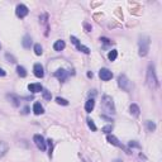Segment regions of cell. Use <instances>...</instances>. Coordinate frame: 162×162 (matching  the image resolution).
Instances as JSON below:
<instances>
[{
	"label": "cell",
	"mask_w": 162,
	"mask_h": 162,
	"mask_svg": "<svg viewBox=\"0 0 162 162\" xmlns=\"http://www.w3.org/2000/svg\"><path fill=\"white\" fill-rule=\"evenodd\" d=\"M33 111H34L36 115H41V114H43V113H45V109H43V106L39 104V103H34Z\"/></svg>",
	"instance_id": "2e32d148"
},
{
	"label": "cell",
	"mask_w": 162,
	"mask_h": 162,
	"mask_svg": "<svg viewBox=\"0 0 162 162\" xmlns=\"http://www.w3.org/2000/svg\"><path fill=\"white\" fill-rule=\"evenodd\" d=\"M99 77L103 80V81H109L113 79V74L110 70H108V68H101L100 71H99Z\"/></svg>",
	"instance_id": "9c48e42d"
},
{
	"label": "cell",
	"mask_w": 162,
	"mask_h": 162,
	"mask_svg": "<svg viewBox=\"0 0 162 162\" xmlns=\"http://www.w3.org/2000/svg\"><path fill=\"white\" fill-rule=\"evenodd\" d=\"M28 90L30 91V93L37 94V93H41V91L43 90V88H42L41 84H29L28 85Z\"/></svg>",
	"instance_id": "7c38bea8"
},
{
	"label": "cell",
	"mask_w": 162,
	"mask_h": 162,
	"mask_svg": "<svg viewBox=\"0 0 162 162\" xmlns=\"http://www.w3.org/2000/svg\"><path fill=\"white\" fill-rule=\"evenodd\" d=\"M94 106H95V100L91 98V99H89L88 101H86V104H85V110H86V113H91V111H93Z\"/></svg>",
	"instance_id": "9a60e30c"
},
{
	"label": "cell",
	"mask_w": 162,
	"mask_h": 162,
	"mask_svg": "<svg viewBox=\"0 0 162 162\" xmlns=\"http://www.w3.org/2000/svg\"><path fill=\"white\" fill-rule=\"evenodd\" d=\"M5 57H7L8 60H9V62H15V58H14L13 56H10L9 53H7V55H5Z\"/></svg>",
	"instance_id": "f546056e"
},
{
	"label": "cell",
	"mask_w": 162,
	"mask_h": 162,
	"mask_svg": "<svg viewBox=\"0 0 162 162\" xmlns=\"http://www.w3.org/2000/svg\"><path fill=\"white\" fill-rule=\"evenodd\" d=\"M94 75H93V72H88V77H93Z\"/></svg>",
	"instance_id": "e575fe53"
},
{
	"label": "cell",
	"mask_w": 162,
	"mask_h": 162,
	"mask_svg": "<svg viewBox=\"0 0 162 162\" xmlns=\"http://www.w3.org/2000/svg\"><path fill=\"white\" fill-rule=\"evenodd\" d=\"M53 75H55V77H56V79H58L60 81H62V82H63V81L67 79V75H68V74H67L66 70L58 68L57 71H55V74H53Z\"/></svg>",
	"instance_id": "8fae6325"
},
{
	"label": "cell",
	"mask_w": 162,
	"mask_h": 162,
	"mask_svg": "<svg viewBox=\"0 0 162 162\" xmlns=\"http://www.w3.org/2000/svg\"><path fill=\"white\" fill-rule=\"evenodd\" d=\"M56 103L60 105H68V101L63 98H56Z\"/></svg>",
	"instance_id": "4316f807"
},
{
	"label": "cell",
	"mask_w": 162,
	"mask_h": 162,
	"mask_svg": "<svg viewBox=\"0 0 162 162\" xmlns=\"http://www.w3.org/2000/svg\"><path fill=\"white\" fill-rule=\"evenodd\" d=\"M128 146H129L131 148H133V147H136V148H141V144L137 143L136 141H131V142L128 143Z\"/></svg>",
	"instance_id": "f1b7e54d"
},
{
	"label": "cell",
	"mask_w": 162,
	"mask_h": 162,
	"mask_svg": "<svg viewBox=\"0 0 162 162\" xmlns=\"http://www.w3.org/2000/svg\"><path fill=\"white\" fill-rule=\"evenodd\" d=\"M33 72H34V76L38 77V79H42L43 76H45V70H43V66L41 63H36L34 65Z\"/></svg>",
	"instance_id": "30bf717a"
},
{
	"label": "cell",
	"mask_w": 162,
	"mask_h": 162,
	"mask_svg": "<svg viewBox=\"0 0 162 162\" xmlns=\"http://www.w3.org/2000/svg\"><path fill=\"white\" fill-rule=\"evenodd\" d=\"M0 48H1V46H0Z\"/></svg>",
	"instance_id": "8d00e7d4"
},
{
	"label": "cell",
	"mask_w": 162,
	"mask_h": 162,
	"mask_svg": "<svg viewBox=\"0 0 162 162\" xmlns=\"http://www.w3.org/2000/svg\"><path fill=\"white\" fill-rule=\"evenodd\" d=\"M8 149H9V146L5 142L0 141V157H3V156L8 152Z\"/></svg>",
	"instance_id": "ac0fdd59"
},
{
	"label": "cell",
	"mask_w": 162,
	"mask_h": 162,
	"mask_svg": "<svg viewBox=\"0 0 162 162\" xmlns=\"http://www.w3.org/2000/svg\"><path fill=\"white\" fill-rule=\"evenodd\" d=\"M117 57H118V52H117V50H111L109 53H108V58H109L110 61H115V60H117Z\"/></svg>",
	"instance_id": "ffe728a7"
},
{
	"label": "cell",
	"mask_w": 162,
	"mask_h": 162,
	"mask_svg": "<svg viewBox=\"0 0 162 162\" xmlns=\"http://www.w3.org/2000/svg\"><path fill=\"white\" fill-rule=\"evenodd\" d=\"M147 85L151 89H156L158 86V79L156 76V71H155V66L149 65L147 68Z\"/></svg>",
	"instance_id": "3957f363"
},
{
	"label": "cell",
	"mask_w": 162,
	"mask_h": 162,
	"mask_svg": "<svg viewBox=\"0 0 162 162\" xmlns=\"http://www.w3.org/2000/svg\"><path fill=\"white\" fill-rule=\"evenodd\" d=\"M118 86L124 91H129L132 89L131 81L128 80V77L126 76V75H119V76H118Z\"/></svg>",
	"instance_id": "277c9868"
},
{
	"label": "cell",
	"mask_w": 162,
	"mask_h": 162,
	"mask_svg": "<svg viewBox=\"0 0 162 162\" xmlns=\"http://www.w3.org/2000/svg\"><path fill=\"white\" fill-rule=\"evenodd\" d=\"M28 13H29V10L24 4H18L17 8H15V14H17L18 18H24L28 15Z\"/></svg>",
	"instance_id": "52a82bcc"
},
{
	"label": "cell",
	"mask_w": 162,
	"mask_h": 162,
	"mask_svg": "<svg viewBox=\"0 0 162 162\" xmlns=\"http://www.w3.org/2000/svg\"><path fill=\"white\" fill-rule=\"evenodd\" d=\"M70 38H71V42L74 43L75 46H76V48H77L80 52H84V53H86V55H89V53H90V48H88V47L84 46V45H81V43L79 42V39L75 36H71Z\"/></svg>",
	"instance_id": "ba28073f"
},
{
	"label": "cell",
	"mask_w": 162,
	"mask_h": 162,
	"mask_svg": "<svg viewBox=\"0 0 162 162\" xmlns=\"http://www.w3.org/2000/svg\"><path fill=\"white\" fill-rule=\"evenodd\" d=\"M84 27H85L86 32H90V30H91V25H89L88 23H85V24H84Z\"/></svg>",
	"instance_id": "1f68e13d"
},
{
	"label": "cell",
	"mask_w": 162,
	"mask_h": 162,
	"mask_svg": "<svg viewBox=\"0 0 162 162\" xmlns=\"http://www.w3.org/2000/svg\"><path fill=\"white\" fill-rule=\"evenodd\" d=\"M88 126H89V128H90L93 132H95L96 129H98V128H96V126H95L94 120H93V119H90V118H88Z\"/></svg>",
	"instance_id": "d4e9b609"
},
{
	"label": "cell",
	"mask_w": 162,
	"mask_h": 162,
	"mask_svg": "<svg viewBox=\"0 0 162 162\" xmlns=\"http://www.w3.org/2000/svg\"><path fill=\"white\" fill-rule=\"evenodd\" d=\"M33 142H34V144L37 146V148H38V149L46 151V141H45V138H43L41 134H36V136L33 137Z\"/></svg>",
	"instance_id": "8992f818"
},
{
	"label": "cell",
	"mask_w": 162,
	"mask_h": 162,
	"mask_svg": "<svg viewBox=\"0 0 162 162\" xmlns=\"http://www.w3.org/2000/svg\"><path fill=\"white\" fill-rule=\"evenodd\" d=\"M34 53H36L37 56H41L42 53H43L42 46H41V45H38V43H37V45H34Z\"/></svg>",
	"instance_id": "cb8c5ba5"
},
{
	"label": "cell",
	"mask_w": 162,
	"mask_h": 162,
	"mask_svg": "<svg viewBox=\"0 0 162 162\" xmlns=\"http://www.w3.org/2000/svg\"><path fill=\"white\" fill-rule=\"evenodd\" d=\"M7 98L10 100V103H12V105L13 106H15V108H17V106H19V104H20V99L18 98V96L17 95H14V94H8L7 95Z\"/></svg>",
	"instance_id": "4fadbf2b"
},
{
	"label": "cell",
	"mask_w": 162,
	"mask_h": 162,
	"mask_svg": "<svg viewBox=\"0 0 162 162\" xmlns=\"http://www.w3.org/2000/svg\"><path fill=\"white\" fill-rule=\"evenodd\" d=\"M0 76H5V71L3 68H0Z\"/></svg>",
	"instance_id": "d6a6232c"
},
{
	"label": "cell",
	"mask_w": 162,
	"mask_h": 162,
	"mask_svg": "<svg viewBox=\"0 0 162 162\" xmlns=\"http://www.w3.org/2000/svg\"><path fill=\"white\" fill-rule=\"evenodd\" d=\"M100 41H101V42H104V43H106V45H109V43H110V41L108 39V38H105V37H103V38H100Z\"/></svg>",
	"instance_id": "4dcf8cb0"
},
{
	"label": "cell",
	"mask_w": 162,
	"mask_h": 162,
	"mask_svg": "<svg viewBox=\"0 0 162 162\" xmlns=\"http://www.w3.org/2000/svg\"><path fill=\"white\" fill-rule=\"evenodd\" d=\"M22 45H23L24 48H30V46H32V38H30V36L25 34L23 37V41H22Z\"/></svg>",
	"instance_id": "e0dca14e"
},
{
	"label": "cell",
	"mask_w": 162,
	"mask_h": 162,
	"mask_svg": "<svg viewBox=\"0 0 162 162\" xmlns=\"http://www.w3.org/2000/svg\"><path fill=\"white\" fill-rule=\"evenodd\" d=\"M129 109H131V114L132 115H134V117H138L139 115V111H141V109H139V106L137 104H132Z\"/></svg>",
	"instance_id": "d6986e66"
},
{
	"label": "cell",
	"mask_w": 162,
	"mask_h": 162,
	"mask_svg": "<svg viewBox=\"0 0 162 162\" xmlns=\"http://www.w3.org/2000/svg\"><path fill=\"white\" fill-rule=\"evenodd\" d=\"M42 95H43V98H45L46 100H51V98H52L51 91H48V90H46V89L42 90Z\"/></svg>",
	"instance_id": "7402d4cb"
},
{
	"label": "cell",
	"mask_w": 162,
	"mask_h": 162,
	"mask_svg": "<svg viewBox=\"0 0 162 162\" xmlns=\"http://www.w3.org/2000/svg\"><path fill=\"white\" fill-rule=\"evenodd\" d=\"M65 47H66V43H65L62 39H58V41L55 42V45H53V50L57 51V52H60V51L65 50Z\"/></svg>",
	"instance_id": "5bb4252c"
},
{
	"label": "cell",
	"mask_w": 162,
	"mask_h": 162,
	"mask_svg": "<svg viewBox=\"0 0 162 162\" xmlns=\"http://www.w3.org/2000/svg\"><path fill=\"white\" fill-rule=\"evenodd\" d=\"M46 144H48V148H50V152H48V155H50V157H52V151H53V141H52V139H47V141H46Z\"/></svg>",
	"instance_id": "484cf974"
},
{
	"label": "cell",
	"mask_w": 162,
	"mask_h": 162,
	"mask_svg": "<svg viewBox=\"0 0 162 162\" xmlns=\"http://www.w3.org/2000/svg\"><path fill=\"white\" fill-rule=\"evenodd\" d=\"M111 162H123V161H122V160H118V158H117V160H114V161H111Z\"/></svg>",
	"instance_id": "d590c367"
},
{
	"label": "cell",
	"mask_w": 162,
	"mask_h": 162,
	"mask_svg": "<svg viewBox=\"0 0 162 162\" xmlns=\"http://www.w3.org/2000/svg\"><path fill=\"white\" fill-rule=\"evenodd\" d=\"M17 72H18V75L20 77H25L27 76V71H25V68L23 66H18L17 67Z\"/></svg>",
	"instance_id": "44dd1931"
},
{
	"label": "cell",
	"mask_w": 162,
	"mask_h": 162,
	"mask_svg": "<svg viewBox=\"0 0 162 162\" xmlns=\"http://www.w3.org/2000/svg\"><path fill=\"white\" fill-rule=\"evenodd\" d=\"M146 124H147V129H148L149 132H153L155 129H156V124L152 120H147V122H146Z\"/></svg>",
	"instance_id": "603a6c76"
},
{
	"label": "cell",
	"mask_w": 162,
	"mask_h": 162,
	"mask_svg": "<svg viewBox=\"0 0 162 162\" xmlns=\"http://www.w3.org/2000/svg\"><path fill=\"white\" fill-rule=\"evenodd\" d=\"M149 37L148 36H141L139 37V42H138V55L141 57H144L148 55L149 51Z\"/></svg>",
	"instance_id": "7a4b0ae2"
},
{
	"label": "cell",
	"mask_w": 162,
	"mask_h": 162,
	"mask_svg": "<svg viewBox=\"0 0 162 162\" xmlns=\"http://www.w3.org/2000/svg\"><path fill=\"white\" fill-rule=\"evenodd\" d=\"M101 108H103V110H104L105 114H108V115H114L115 114L114 101H113L111 96H109V95H104V96H103Z\"/></svg>",
	"instance_id": "6da1fadb"
},
{
	"label": "cell",
	"mask_w": 162,
	"mask_h": 162,
	"mask_svg": "<svg viewBox=\"0 0 162 162\" xmlns=\"http://www.w3.org/2000/svg\"><path fill=\"white\" fill-rule=\"evenodd\" d=\"M28 110H29V108L27 106V108H24V111H23V113H24V114H27V113H28Z\"/></svg>",
	"instance_id": "836d02e7"
},
{
	"label": "cell",
	"mask_w": 162,
	"mask_h": 162,
	"mask_svg": "<svg viewBox=\"0 0 162 162\" xmlns=\"http://www.w3.org/2000/svg\"><path fill=\"white\" fill-rule=\"evenodd\" d=\"M106 141L108 142H109L110 144H113V146H115V147H119V148H123L124 151H126V152L127 153H131V152H129V149L128 148H126V147H124V146L119 142V141H118V138L115 137V136H113V134H108V136H106Z\"/></svg>",
	"instance_id": "5b68a950"
},
{
	"label": "cell",
	"mask_w": 162,
	"mask_h": 162,
	"mask_svg": "<svg viewBox=\"0 0 162 162\" xmlns=\"http://www.w3.org/2000/svg\"><path fill=\"white\" fill-rule=\"evenodd\" d=\"M111 131H113V126H105L104 128L101 129V132H104V133H106V134H109Z\"/></svg>",
	"instance_id": "83f0119b"
}]
</instances>
